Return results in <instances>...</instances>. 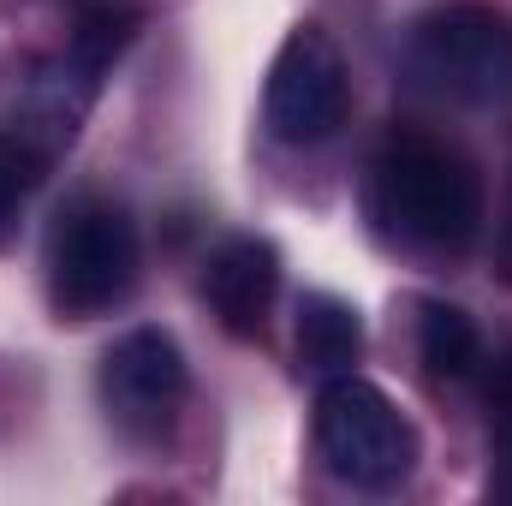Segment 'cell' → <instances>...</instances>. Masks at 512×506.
Listing matches in <instances>:
<instances>
[{
  "label": "cell",
  "mask_w": 512,
  "mask_h": 506,
  "mask_svg": "<svg viewBox=\"0 0 512 506\" xmlns=\"http://www.w3.org/2000/svg\"><path fill=\"white\" fill-rule=\"evenodd\" d=\"M274 292H280V256L262 239H227L203 268V298L227 334H262Z\"/></svg>",
  "instance_id": "7"
},
{
  "label": "cell",
  "mask_w": 512,
  "mask_h": 506,
  "mask_svg": "<svg viewBox=\"0 0 512 506\" xmlns=\"http://www.w3.org/2000/svg\"><path fill=\"white\" fill-rule=\"evenodd\" d=\"M489 489L512 506V340L489 364Z\"/></svg>",
  "instance_id": "10"
},
{
  "label": "cell",
  "mask_w": 512,
  "mask_h": 506,
  "mask_svg": "<svg viewBox=\"0 0 512 506\" xmlns=\"http://www.w3.org/2000/svg\"><path fill=\"white\" fill-rule=\"evenodd\" d=\"M346 108H352V72L334 36L322 24L286 30V42L268 60V84H262L268 131L292 149H316L346 126Z\"/></svg>",
  "instance_id": "5"
},
{
  "label": "cell",
  "mask_w": 512,
  "mask_h": 506,
  "mask_svg": "<svg viewBox=\"0 0 512 506\" xmlns=\"http://www.w3.org/2000/svg\"><path fill=\"white\" fill-rule=\"evenodd\" d=\"M417 358L429 364L435 381H471L483 370V334L459 304L429 298L417 310Z\"/></svg>",
  "instance_id": "9"
},
{
  "label": "cell",
  "mask_w": 512,
  "mask_h": 506,
  "mask_svg": "<svg viewBox=\"0 0 512 506\" xmlns=\"http://www.w3.org/2000/svg\"><path fill=\"white\" fill-rule=\"evenodd\" d=\"M191 393V370L173 334L161 328H131L102 358V405L114 429L131 441H167Z\"/></svg>",
  "instance_id": "6"
},
{
  "label": "cell",
  "mask_w": 512,
  "mask_h": 506,
  "mask_svg": "<svg viewBox=\"0 0 512 506\" xmlns=\"http://www.w3.org/2000/svg\"><path fill=\"white\" fill-rule=\"evenodd\" d=\"M364 352V322L352 304L328 298V292H310L298 304V358L322 376H346Z\"/></svg>",
  "instance_id": "8"
},
{
  "label": "cell",
  "mask_w": 512,
  "mask_h": 506,
  "mask_svg": "<svg viewBox=\"0 0 512 506\" xmlns=\"http://www.w3.org/2000/svg\"><path fill=\"white\" fill-rule=\"evenodd\" d=\"M370 215L405 251L459 256L483 227V179L459 143L399 126L370 161Z\"/></svg>",
  "instance_id": "1"
},
{
  "label": "cell",
  "mask_w": 512,
  "mask_h": 506,
  "mask_svg": "<svg viewBox=\"0 0 512 506\" xmlns=\"http://www.w3.org/2000/svg\"><path fill=\"white\" fill-rule=\"evenodd\" d=\"M137 262V221L108 197H78L48 227V298L72 322L108 316L131 298Z\"/></svg>",
  "instance_id": "3"
},
{
  "label": "cell",
  "mask_w": 512,
  "mask_h": 506,
  "mask_svg": "<svg viewBox=\"0 0 512 506\" xmlns=\"http://www.w3.org/2000/svg\"><path fill=\"white\" fill-rule=\"evenodd\" d=\"M316 447L352 489H399L417 465V429L376 381L334 376L316 393Z\"/></svg>",
  "instance_id": "4"
},
{
  "label": "cell",
  "mask_w": 512,
  "mask_h": 506,
  "mask_svg": "<svg viewBox=\"0 0 512 506\" xmlns=\"http://www.w3.org/2000/svg\"><path fill=\"white\" fill-rule=\"evenodd\" d=\"M495 256H501V280L512 286V179H507V209H501V245H495Z\"/></svg>",
  "instance_id": "12"
},
{
  "label": "cell",
  "mask_w": 512,
  "mask_h": 506,
  "mask_svg": "<svg viewBox=\"0 0 512 506\" xmlns=\"http://www.w3.org/2000/svg\"><path fill=\"white\" fill-rule=\"evenodd\" d=\"M411 72L465 108H512V12L489 0H435L411 24Z\"/></svg>",
  "instance_id": "2"
},
{
  "label": "cell",
  "mask_w": 512,
  "mask_h": 506,
  "mask_svg": "<svg viewBox=\"0 0 512 506\" xmlns=\"http://www.w3.org/2000/svg\"><path fill=\"white\" fill-rule=\"evenodd\" d=\"M42 173H48V149H36L24 131H0V233L18 221V209L36 197V185H42Z\"/></svg>",
  "instance_id": "11"
}]
</instances>
